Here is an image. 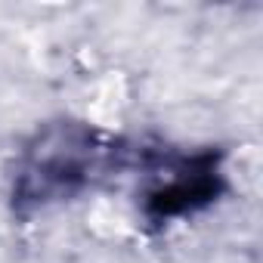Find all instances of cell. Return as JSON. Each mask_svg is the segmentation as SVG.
I'll use <instances>...</instances> for the list:
<instances>
[{
    "instance_id": "cell-1",
    "label": "cell",
    "mask_w": 263,
    "mask_h": 263,
    "mask_svg": "<svg viewBox=\"0 0 263 263\" xmlns=\"http://www.w3.org/2000/svg\"><path fill=\"white\" fill-rule=\"evenodd\" d=\"M124 164L127 149L102 130L81 121L47 124L34 134L16 164L13 208L28 217L71 201Z\"/></svg>"
},
{
    "instance_id": "cell-2",
    "label": "cell",
    "mask_w": 263,
    "mask_h": 263,
    "mask_svg": "<svg viewBox=\"0 0 263 263\" xmlns=\"http://www.w3.org/2000/svg\"><path fill=\"white\" fill-rule=\"evenodd\" d=\"M164 177L146 192L143 214L149 223H171L177 217L195 214L217 201L223 192V174H220V155L204 152L192 158H177L164 164Z\"/></svg>"
}]
</instances>
